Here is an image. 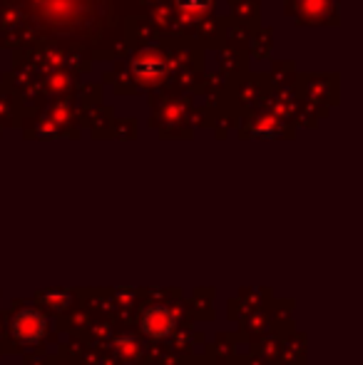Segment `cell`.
Here are the masks:
<instances>
[{"label":"cell","instance_id":"obj_16","mask_svg":"<svg viewBox=\"0 0 363 365\" xmlns=\"http://www.w3.org/2000/svg\"><path fill=\"white\" fill-rule=\"evenodd\" d=\"M184 365H222L217 361H212L209 356H204V353H192V356L187 358V363Z\"/></svg>","mask_w":363,"mask_h":365},{"label":"cell","instance_id":"obj_1","mask_svg":"<svg viewBox=\"0 0 363 365\" xmlns=\"http://www.w3.org/2000/svg\"><path fill=\"white\" fill-rule=\"evenodd\" d=\"M53 323L48 313L40 311L38 306H28L23 301H13L5 321V338L0 341V353H18V351H33L43 343L55 341Z\"/></svg>","mask_w":363,"mask_h":365},{"label":"cell","instance_id":"obj_15","mask_svg":"<svg viewBox=\"0 0 363 365\" xmlns=\"http://www.w3.org/2000/svg\"><path fill=\"white\" fill-rule=\"evenodd\" d=\"M257 135H267V137H272V135H279L281 132V127H279V122H274V120H262L257 125Z\"/></svg>","mask_w":363,"mask_h":365},{"label":"cell","instance_id":"obj_10","mask_svg":"<svg viewBox=\"0 0 363 365\" xmlns=\"http://www.w3.org/2000/svg\"><path fill=\"white\" fill-rule=\"evenodd\" d=\"M279 346H281V336L269 328L264 336L254 338V341L249 343V348H252L249 353H254L257 358H262L267 365H276V358H279Z\"/></svg>","mask_w":363,"mask_h":365},{"label":"cell","instance_id":"obj_3","mask_svg":"<svg viewBox=\"0 0 363 365\" xmlns=\"http://www.w3.org/2000/svg\"><path fill=\"white\" fill-rule=\"evenodd\" d=\"M107 351L112 353L117 365H140L145 361L147 341L132 328H115L112 338L107 341Z\"/></svg>","mask_w":363,"mask_h":365},{"label":"cell","instance_id":"obj_11","mask_svg":"<svg viewBox=\"0 0 363 365\" xmlns=\"http://www.w3.org/2000/svg\"><path fill=\"white\" fill-rule=\"evenodd\" d=\"M237 298H242L249 308H267L272 303L274 293L269 289H242Z\"/></svg>","mask_w":363,"mask_h":365},{"label":"cell","instance_id":"obj_4","mask_svg":"<svg viewBox=\"0 0 363 365\" xmlns=\"http://www.w3.org/2000/svg\"><path fill=\"white\" fill-rule=\"evenodd\" d=\"M132 75L142 82V85H157L162 77L167 75V60L157 50H145L135 58L132 63Z\"/></svg>","mask_w":363,"mask_h":365},{"label":"cell","instance_id":"obj_17","mask_svg":"<svg viewBox=\"0 0 363 365\" xmlns=\"http://www.w3.org/2000/svg\"><path fill=\"white\" fill-rule=\"evenodd\" d=\"M234 363H237V365H267V363L262 361V358L254 356V353H247L244 358H239V356H237V361H234Z\"/></svg>","mask_w":363,"mask_h":365},{"label":"cell","instance_id":"obj_2","mask_svg":"<svg viewBox=\"0 0 363 365\" xmlns=\"http://www.w3.org/2000/svg\"><path fill=\"white\" fill-rule=\"evenodd\" d=\"M187 323H192V316L184 298H157V301H140L137 306L135 326L147 343H167V338Z\"/></svg>","mask_w":363,"mask_h":365},{"label":"cell","instance_id":"obj_12","mask_svg":"<svg viewBox=\"0 0 363 365\" xmlns=\"http://www.w3.org/2000/svg\"><path fill=\"white\" fill-rule=\"evenodd\" d=\"M214 5V0H177V8L182 10L184 15H202L209 13Z\"/></svg>","mask_w":363,"mask_h":365},{"label":"cell","instance_id":"obj_18","mask_svg":"<svg viewBox=\"0 0 363 365\" xmlns=\"http://www.w3.org/2000/svg\"><path fill=\"white\" fill-rule=\"evenodd\" d=\"M50 365H78L75 361H70V358L60 356V353H55V356H50Z\"/></svg>","mask_w":363,"mask_h":365},{"label":"cell","instance_id":"obj_6","mask_svg":"<svg viewBox=\"0 0 363 365\" xmlns=\"http://www.w3.org/2000/svg\"><path fill=\"white\" fill-rule=\"evenodd\" d=\"M239 336L237 333H219L212 343H204V356H209L212 361L229 365L237 361L239 356Z\"/></svg>","mask_w":363,"mask_h":365},{"label":"cell","instance_id":"obj_7","mask_svg":"<svg viewBox=\"0 0 363 365\" xmlns=\"http://www.w3.org/2000/svg\"><path fill=\"white\" fill-rule=\"evenodd\" d=\"M276 365H306V336L299 331H289L281 336Z\"/></svg>","mask_w":363,"mask_h":365},{"label":"cell","instance_id":"obj_9","mask_svg":"<svg viewBox=\"0 0 363 365\" xmlns=\"http://www.w3.org/2000/svg\"><path fill=\"white\" fill-rule=\"evenodd\" d=\"M187 303L192 321H214V289H194Z\"/></svg>","mask_w":363,"mask_h":365},{"label":"cell","instance_id":"obj_14","mask_svg":"<svg viewBox=\"0 0 363 365\" xmlns=\"http://www.w3.org/2000/svg\"><path fill=\"white\" fill-rule=\"evenodd\" d=\"M23 365H50V356L43 351H38V348H33V351L25 353Z\"/></svg>","mask_w":363,"mask_h":365},{"label":"cell","instance_id":"obj_13","mask_svg":"<svg viewBox=\"0 0 363 365\" xmlns=\"http://www.w3.org/2000/svg\"><path fill=\"white\" fill-rule=\"evenodd\" d=\"M227 308H229V313H227V316H229V321H234V323H237V321H239V318H242V316H244V313L254 311V308H249V306H247V303H244V301H242V298H229Z\"/></svg>","mask_w":363,"mask_h":365},{"label":"cell","instance_id":"obj_8","mask_svg":"<svg viewBox=\"0 0 363 365\" xmlns=\"http://www.w3.org/2000/svg\"><path fill=\"white\" fill-rule=\"evenodd\" d=\"M237 326H239V333H237L239 341L252 343L254 338L264 336V333H267L269 328H272V321H269L267 308H254V311L244 313V316L239 318Z\"/></svg>","mask_w":363,"mask_h":365},{"label":"cell","instance_id":"obj_5","mask_svg":"<svg viewBox=\"0 0 363 365\" xmlns=\"http://www.w3.org/2000/svg\"><path fill=\"white\" fill-rule=\"evenodd\" d=\"M33 301L38 303L40 311L50 313V316H60L78 301V289H40L35 291Z\"/></svg>","mask_w":363,"mask_h":365}]
</instances>
